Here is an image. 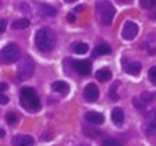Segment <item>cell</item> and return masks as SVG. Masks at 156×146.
I'll list each match as a JSON object with an SVG mask.
<instances>
[{
  "instance_id": "6da1fadb",
  "label": "cell",
  "mask_w": 156,
  "mask_h": 146,
  "mask_svg": "<svg viewBox=\"0 0 156 146\" xmlns=\"http://www.w3.org/2000/svg\"><path fill=\"white\" fill-rule=\"evenodd\" d=\"M35 45L43 53L52 52L56 46V35L50 28H41L35 35Z\"/></svg>"
},
{
  "instance_id": "7a4b0ae2",
  "label": "cell",
  "mask_w": 156,
  "mask_h": 146,
  "mask_svg": "<svg viewBox=\"0 0 156 146\" xmlns=\"http://www.w3.org/2000/svg\"><path fill=\"white\" fill-rule=\"evenodd\" d=\"M20 103L28 111H36L41 109V100L35 89L31 86H24L20 91Z\"/></svg>"
},
{
  "instance_id": "3957f363",
  "label": "cell",
  "mask_w": 156,
  "mask_h": 146,
  "mask_svg": "<svg viewBox=\"0 0 156 146\" xmlns=\"http://www.w3.org/2000/svg\"><path fill=\"white\" fill-rule=\"evenodd\" d=\"M95 10H96V18L98 21L102 24V25H110L112 21L114 18V10L113 4L107 0H99L96 2V6H95Z\"/></svg>"
},
{
  "instance_id": "277c9868",
  "label": "cell",
  "mask_w": 156,
  "mask_h": 146,
  "mask_svg": "<svg viewBox=\"0 0 156 146\" xmlns=\"http://www.w3.org/2000/svg\"><path fill=\"white\" fill-rule=\"evenodd\" d=\"M21 50L16 43H9L0 50V63L2 64H11L20 60Z\"/></svg>"
},
{
  "instance_id": "5b68a950",
  "label": "cell",
  "mask_w": 156,
  "mask_h": 146,
  "mask_svg": "<svg viewBox=\"0 0 156 146\" xmlns=\"http://www.w3.org/2000/svg\"><path fill=\"white\" fill-rule=\"evenodd\" d=\"M20 64L18 68H17V78L21 79V81H25V79H29V78L34 75V71H35V64H34L32 58L29 56H23L20 57Z\"/></svg>"
},
{
  "instance_id": "8992f818",
  "label": "cell",
  "mask_w": 156,
  "mask_h": 146,
  "mask_svg": "<svg viewBox=\"0 0 156 146\" xmlns=\"http://www.w3.org/2000/svg\"><path fill=\"white\" fill-rule=\"evenodd\" d=\"M138 35V25H136L134 21H126L123 26V31H121V36L126 40H133L136 38Z\"/></svg>"
},
{
  "instance_id": "52a82bcc",
  "label": "cell",
  "mask_w": 156,
  "mask_h": 146,
  "mask_svg": "<svg viewBox=\"0 0 156 146\" xmlns=\"http://www.w3.org/2000/svg\"><path fill=\"white\" fill-rule=\"evenodd\" d=\"M84 97L85 100L92 103V102H96L98 97H99V89L95 84H88L84 89Z\"/></svg>"
},
{
  "instance_id": "ba28073f",
  "label": "cell",
  "mask_w": 156,
  "mask_h": 146,
  "mask_svg": "<svg viewBox=\"0 0 156 146\" xmlns=\"http://www.w3.org/2000/svg\"><path fill=\"white\" fill-rule=\"evenodd\" d=\"M73 67L74 70L78 72V74L81 75H89L91 74V70H92V65L91 63L88 61V60H80V61H74L73 63Z\"/></svg>"
},
{
  "instance_id": "9c48e42d",
  "label": "cell",
  "mask_w": 156,
  "mask_h": 146,
  "mask_svg": "<svg viewBox=\"0 0 156 146\" xmlns=\"http://www.w3.org/2000/svg\"><path fill=\"white\" fill-rule=\"evenodd\" d=\"M11 143L14 146H34V138L29 135H16Z\"/></svg>"
},
{
  "instance_id": "30bf717a",
  "label": "cell",
  "mask_w": 156,
  "mask_h": 146,
  "mask_svg": "<svg viewBox=\"0 0 156 146\" xmlns=\"http://www.w3.org/2000/svg\"><path fill=\"white\" fill-rule=\"evenodd\" d=\"M123 67L130 75H138L141 72L142 65H141V63H138V61H127V60H124Z\"/></svg>"
},
{
  "instance_id": "8fae6325",
  "label": "cell",
  "mask_w": 156,
  "mask_h": 146,
  "mask_svg": "<svg viewBox=\"0 0 156 146\" xmlns=\"http://www.w3.org/2000/svg\"><path fill=\"white\" fill-rule=\"evenodd\" d=\"M85 120L89 124L98 125V124H102L105 121V116L102 113H98V111H88L85 114Z\"/></svg>"
},
{
  "instance_id": "7c38bea8",
  "label": "cell",
  "mask_w": 156,
  "mask_h": 146,
  "mask_svg": "<svg viewBox=\"0 0 156 146\" xmlns=\"http://www.w3.org/2000/svg\"><path fill=\"white\" fill-rule=\"evenodd\" d=\"M112 121H113L116 125H121L124 123V111L120 107H114L112 110Z\"/></svg>"
},
{
  "instance_id": "4fadbf2b",
  "label": "cell",
  "mask_w": 156,
  "mask_h": 146,
  "mask_svg": "<svg viewBox=\"0 0 156 146\" xmlns=\"http://www.w3.org/2000/svg\"><path fill=\"white\" fill-rule=\"evenodd\" d=\"M39 11L42 16H46V17H55L57 14V10L55 7L49 6V4H41L39 6Z\"/></svg>"
},
{
  "instance_id": "5bb4252c",
  "label": "cell",
  "mask_w": 156,
  "mask_h": 146,
  "mask_svg": "<svg viewBox=\"0 0 156 146\" xmlns=\"http://www.w3.org/2000/svg\"><path fill=\"white\" fill-rule=\"evenodd\" d=\"M96 79H99V81H102V82L109 81V79H112V71L109 68H101V70L96 72Z\"/></svg>"
},
{
  "instance_id": "9a60e30c",
  "label": "cell",
  "mask_w": 156,
  "mask_h": 146,
  "mask_svg": "<svg viewBox=\"0 0 156 146\" xmlns=\"http://www.w3.org/2000/svg\"><path fill=\"white\" fill-rule=\"evenodd\" d=\"M52 89L58 93H66V92H68V85L64 81H56L52 84Z\"/></svg>"
},
{
  "instance_id": "2e32d148",
  "label": "cell",
  "mask_w": 156,
  "mask_h": 146,
  "mask_svg": "<svg viewBox=\"0 0 156 146\" xmlns=\"http://www.w3.org/2000/svg\"><path fill=\"white\" fill-rule=\"evenodd\" d=\"M112 52V49L109 45L106 43H101V45H98L96 49H95L94 52V56H103V54H109Z\"/></svg>"
},
{
  "instance_id": "e0dca14e",
  "label": "cell",
  "mask_w": 156,
  "mask_h": 146,
  "mask_svg": "<svg viewBox=\"0 0 156 146\" xmlns=\"http://www.w3.org/2000/svg\"><path fill=\"white\" fill-rule=\"evenodd\" d=\"M28 26H29V19H27V18H20L11 24V28L13 29H25Z\"/></svg>"
},
{
  "instance_id": "ac0fdd59",
  "label": "cell",
  "mask_w": 156,
  "mask_h": 146,
  "mask_svg": "<svg viewBox=\"0 0 156 146\" xmlns=\"http://www.w3.org/2000/svg\"><path fill=\"white\" fill-rule=\"evenodd\" d=\"M88 45L84 42H80V43H75L74 47H73V50H74V53H77V54H85V53L88 52Z\"/></svg>"
},
{
  "instance_id": "d6986e66",
  "label": "cell",
  "mask_w": 156,
  "mask_h": 146,
  "mask_svg": "<svg viewBox=\"0 0 156 146\" xmlns=\"http://www.w3.org/2000/svg\"><path fill=\"white\" fill-rule=\"evenodd\" d=\"M119 82H114L113 85L110 86V89H109V96L113 99V100H119V97H120V95H119V91H117V86H119Z\"/></svg>"
},
{
  "instance_id": "ffe728a7",
  "label": "cell",
  "mask_w": 156,
  "mask_h": 146,
  "mask_svg": "<svg viewBox=\"0 0 156 146\" xmlns=\"http://www.w3.org/2000/svg\"><path fill=\"white\" fill-rule=\"evenodd\" d=\"M6 121L10 125H14V124H17V121H18V116H17L16 113H13V111H10V113L6 114Z\"/></svg>"
},
{
  "instance_id": "44dd1931",
  "label": "cell",
  "mask_w": 156,
  "mask_h": 146,
  "mask_svg": "<svg viewBox=\"0 0 156 146\" xmlns=\"http://www.w3.org/2000/svg\"><path fill=\"white\" fill-rule=\"evenodd\" d=\"M144 131H145L148 135H152L156 131V123H148V121H146V124L144 125Z\"/></svg>"
},
{
  "instance_id": "7402d4cb",
  "label": "cell",
  "mask_w": 156,
  "mask_h": 146,
  "mask_svg": "<svg viewBox=\"0 0 156 146\" xmlns=\"http://www.w3.org/2000/svg\"><path fill=\"white\" fill-rule=\"evenodd\" d=\"M152 99H153V95L149 93V92H144V93L141 95V100H142L144 104L151 103V102H152Z\"/></svg>"
},
{
  "instance_id": "603a6c76",
  "label": "cell",
  "mask_w": 156,
  "mask_h": 146,
  "mask_svg": "<svg viewBox=\"0 0 156 146\" xmlns=\"http://www.w3.org/2000/svg\"><path fill=\"white\" fill-rule=\"evenodd\" d=\"M103 146H121V145H120V142L117 139H114V138H107V139H105Z\"/></svg>"
},
{
  "instance_id": "cb8c5ba5",
  "label": "cell",
  "mask_w": 156,
  "mask_h": 146,
  "mask_svg": "<svg viewBox=\"0 0 156 146\" xmlns=\"http://www.w3.org/2000/svg\"><path fill=\"white\" fill-rule=\"evenodd\" d=\"M133 104H134V107H136L138 110H142L144 107H145V104L142 103V100H141L140 97H134L133 99Z\"/></svg>"
},
{
  "instance_id": "d4e9b609",
  "label": "cell",
  "mask_w": 156,
  "mask_h": 146,
  "mask_svg": "<svg viewBox=\"0 0 156 146\" xmlns=\"http://www.w3.org/2000/svg\"><path fill=\"white\" fill-rule=\"evenodd\" d=\"M148 77H149L151 82H152L153 85H156V67H152L149 70V72H148Z\"/></svg>"
},
{
  "instance_id": "484cf974",
  "label": "cell",
  "mask_w": 156,
  "mask_h": 146,
  "mask_svg": "<svg viewBox=\"0 0 156 146\" xmlns=\"http://www.w3.org/2000/svg\"><path fill=\"white\" fill-rule=\"evenodd\" d=\"M146 121L148 123H156V110H151L146 114Z\"/></svg>"
},
{
  "instance_id": "4316f807",
  "label": "cell",
  "mask_w": 156,
  "mask_h": 146,
  "mask_svg": "<svg viewBox=\"0 0 156 146\" xmlns=\"http://www.w3.org/2000/svg\"><path fill=\"white\" fill-rule=\"evenodd\" d=\"M84 131H85V134H87V136H89V134H95V138H96L98 135H101V132L99 131H96V130H92V128H84Z\"/></svg>"
},
{
  "instance_id": "83f0119b",
  "label": "cell",
  "mask_w": 156,
  "mask_h": 146,
  "mask_svg": "<svg viewBox=\"0 0 156 146\" xmlns=\"http://www.w3.org/2000/svg\"><path fill=\"white\" fill-rule=\"evenodd\" d=\"M9 100H10L9 97H7L4 93H2V92H0V104H7V103H9Z\"/></svg>"
},
{
  "instance_id": "f1b7e54d",
  "label": "cell",
  "mask_w": 156,
  "mask_h": 146,
  "mask_svg": "<svg viewBox=\"0 0 156 146\" xmlns=\"http://www.w3.org/2000/svg\"><path fill=\"white\" fill-rule=\"evenodd\" d=\"M6 26H7L6 19H0V33H3L6 31Z\"/></svg>"
},
{
  "instance_id": "f546056e",
  "label": "cell",
  "mask_w": 156,
  "mask_h": 146,
  "mask_svg": "<svg viewBox=\"0 0 156 146\" xmlns=\"http://www.w3.org/2000/svg\"><path fill=\"white\" fill-rule=\"evenodd\" d=\"M7 89H9V85H7L6 82H0V92L3 93V92L7 91Z\"/></svg>"
},
{
  "instance_id": "4dcf8cb0",
  "label": "cell",
  "mask_w": 156,
  "mask_h": 146,
  "mask_svg": "<svg viewBox=\"0 0 156 146\" xmlns=\"http://www.w3.org/2000/svg\"><path fill=\"white\" fill-rule=\"evenodd\" d=\"M67 21H70V23H74V21H75L74 13H68V14H67Z\"/></svg>"
},
{
  "instance_id": "1f68e13d",
  "label": "cell",
  "mask_w": 156,
  "mask_h": 146,
  "mask_svg": "<svg viewBox=\"0 0 156 146\" xmlns=\"http://www.w3.org/2000/svg\"><path fill=\"white\" fill-rule=\"evenodd\" d=\"M156 6V0H148V7H155Z\"/></svg>"
},
{
  "instance_id": "d6a6232c",
  "label": "cell",
  "mask_w": 156,
  "mask_h": 146,
  "mask_svg": "<svg viewBox=\"0 0 156 146\" xmlns=\"http://www.w3.org/2000/svg\"><path fill=\"white\" fill-rule=\"evenodd\" d=\"M141 7H148V0H140Z\"/></svg>"
},
{
  "instance_id": "836d02e7",
  "label": "cell",
  "mask_w": 156,
  "mask_h": 146,
  "mask_svg": "<svg viewBox=\"0 0 156 146\" xmlns=\"http://www.w3.org/2000/svg\"><path fill=\"white\" fill-rule=\"evenodd\" d=\"M81 10H84V7L78 6V7H75V9H74V13H78V11H81Z\"/></svg>"
},
{
  "instance_id": "e575fe53",
  "label": "cell",
  "mask_w": 156,
  "mask_h": 146,
  "mask_svg": "<svg viewBox=\"0 0 156 146\" xmlns=\"http://www.w3.org/2000/svg\"><path fill=\"white\" fill-rule=\"evenodd\" d=\"M149 53H151V54H156V49L151 47V49H149Z\"/></svg>"
},
{
  "instance_id": "d590c367",
  "label": "cell",
  "mask_w": 156,
  "mask_h": 146,
  "mask_svg": "<svg viewBox=\"0 0 156 146\" xmlns=\"http://www.w3.org/2000/svg\"><path fill=\"white\" fill-rule=\"evenodd\" d=\"M4 135H6V132H4V130H2V128H0V138H3Z\"/></svg>"
},
{
  "instance_id": "8d00e7d4",
  "label": "cell",
  "mask_w": 156,
  "mask_h": 146,
  "mask_svg": "<svg viewBox=\"0 0 156 146\" xmlns=\"http://www.w3.org/2000/svg\"><path fill=\"white\" fill-rule=\"evenodd\" d=\"M151 17H152L153 19H156V10H155V11H152V13H151Z\"/></svg>"
},
{
  "instance_id": "74e56055",
  "label": "cell",
  "mask_w": 156,
  "mask_h": 146,
  "mask_svg": "<svg viewBox=\"0 0 156 146\" xmlns=\"http://www.w3.org/2000/svg\"><path fill=\"white\" fill-rule=\"evenodd\" d=\"M119 2H121V3H131V0H119Z\"/></svg>"
},
{
  "instance_id": "f35d334b",
  "label": "cell",
  "mask_w": 156,
  "mask_h": 146,
  "mask_svg": "<svg viewBox=\"0 0 156 146\" xmlns=\"http://www.w3.org/2000/svg\"><path fill=\"white\" fill-rule=\"evenodd\" d=\"M66 3H73V2H77V0H64Z\"/></svg>"
},
{
  "instance_id": "ab89813d",
  "label": "cell",
  "mask_w": 156,
  "mask_h": 146,
  "mask_svg": "<svg viewBox=\"0 0 156 146\" xmlns=\"http://www.w3.org/2000/svg\"><path fill=\"white\" fill-rule=\"evenodd\" d=\"M78 146H88V145H84V143H82V145H78Z\"/></svg>"
}]
</instances>
